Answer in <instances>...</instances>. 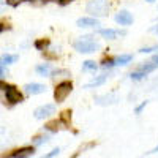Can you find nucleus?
Listing matches in <instances>:
<instances>
[{
    "label": "nucleus",
    "instance_id": "obj_19",
    "mask_svg": "<svg viewBox=\"0 0 158 158\" xmlns=\"http://www.w3.org/2000/svg\"><path fill=\"white\" fill-rule=\"evenodd\" d=\"M48 46H49V40H36V41H35V48L40 49V51H43Z\"/></svg>",
    "mask_w": 158,
    "mask_h": 158
},
{
    "label": "nucleus",
    "instance_id": "obj_28",
    "mask_svg": "<svg viewBox=\"0 0 158 158\" xmlns=\"http://www.w3.org/2000/svg\"><path fill=\"white\" fill-rule=\"evenodd\" d=\"M59 2H60V5H67V3L73 2V0H59Z\"/></svg>",
    "mask_w": 158,
    "mask_h": 158
},
{
    "label": "nucleus",
    "instance_id": "obj_23",
    "mask_svg": "<svg viewBox=\"0 0 158 158\" xmlns=\"http://www.w3.org/2000/svg\"><path fill=\"white\" fill-rule=\"evenodd\" d=\"M152 51H158V46H152V48H142L139 49V52H142V54H149V52Z\"/></svg>",
    "mask_w": 158,
    "mask_h": 158
},
{
    "label": "nucleus",
    "instance_id": "obj_25",
    "mask_svg": "<svg viewBox=\"0 0 158 158\" xmlns=\"http://www.w3.org/2000/svg\"><path fill=\"white\" fill-rule=\"evenodd\" d=\"M60 153V149H54V150H51L48 155H46V158H52V156H57Z\"/></svg>",
    "mask_w": 158,
    "mask_h": 158
},
{
    "label": "nucleus",
    "instance_id": "obj_22",
    "mask_svg": "<svg viewBox=\"0 0 158 158\" xmlns=\"http://www.w3.org/2000/svg\"><path fill=\"white\" fill-rule=\"evenodd\" d=\"M22 2H30V0H6V3H8L10 6H18V5L22 3Z\"/></svg>",
    "mask_w": 158,
    "mask_h": 158
},
{
    "label": "nucleus",
    "instance_id": "obj_15",
    "mask_svg": "<svg viewBox=\"0 0 158 158\" xmlns=\"http://www.w3.org/2000/svg\"><path fill=\"white\" fill-rule=\"evenodd\" d=\"M60 125H62L60 120H52V122H48V123L44 125V128L49 130V131H52V133H56V131L60 130Z\"/></svg>",
    "mask_w": 158,
    "mask_h": 158
},
{
    "label": "nucleus",
    "instance_id": "obj_24",
    "mask_svg": "<svg viewBox=\"0 0 158 158\" xmlns=\"http://www.w3.org/2000/svg\"><path fill=\"white\" fill-rule=\"evenodd\" d=\"M147 104H149V101H142V103L139 104V106L136 108V114H141V111H142L144 108H146V106H147Z\"/></svg>",
    "mask_w": 158,
    "mask_h": 158
},
{
    "label": "nucleus",
    "instance_id": "obj_14",
    "mask_svg": "<svg viewBox=\"0 0 158 158\" xmlns=\"http://www.w3.org/2000/svg\"><path fill=\"white\" fill-rule=\"evenodd\" d=\"M36 73L40 74V76H49L51 73H52V67H51V65L49 63H44V65H38V67H36Z\"/></svg>",
    "mask_w": 158,
    "mask_h": 158
},
{
    "label": "nucleus",
    "instance_id": "obj_16",
    "mask_svg": "<svg viewBox=\"0 0 158 158\" xmlns=\"http://www.w3.org/2000/svg\"><path fill=\"white\" fill-rule=\"evenodd\" d=\"M97 68H98V65L94 60H87L82 63V70H85V71H97Z\"/></svg>",
    "mask_w": 158,
    "mask_h": 158
},
{
    "label": "nucleus",
    "instance_id": "obj_1",
    "mask_svg": "<svg viewBox=\"0 0 158 158\" xmlns=\"http://www.w3.org/2000/svg\"><path fill=\"white\" fill-rule=\"evenodd\" d=\"M73 46H74V49H76L77 52H81V54H90V52H95V51L100 49V43L95 41L92 35L81 36L77 41H74Z\"/></svg>",
    "mask_w": 158,
    "mask_h": 158
},
{
    "label": "nucleus",
    "instance_id": "obj_11",
    "mask_svg": "<svg viewBox=\"0 0 158 158\" xmlns=\"http://www.w3.org/2000/svg\"><path fill=\"white\" fill-rule=\"evenodd\" d=\"M33 153H35L33 147H24V149H19L16 152L10 153V156H13V158H24V156H32Z\"/></svg>",
    "mask_w": 158,
    "mask_h": 158
},
{
    "label": "nucleus",
    "instance_id": "obj_7",
    "mask_svg": "<svg viewBox=\"0 0 158 158\" xmlns=\"http://www.w3.org/2000/svg\"><path fill=\"white\" fill-rule=\"evenodd\" d=\"M24 90L30 95H40V94H44L46 92V87L43 84H36V82H32V84H27L24 87Z\"/></svg>",
    "mask_w": 158,
    "mask_h": 158
},
{
    "label": "nucleus",
    "instance_id": "obj_2",
    "mask_svg": "<svg viewBox=\"0 0 158 158\" xmlns=\"http://www.w3.org/2000/svg\"><path fill=\"white\" fill-rule=\"evenodd\" d=\"M85 10L90 16L94 18H103L108 15L109 11V5L106 0H90V2L85 5Z\"/></svg>",
    "mask_w": 158,
    "mask_h": 158
},
{
    "label": "nucleus",
    "instance_id": "obj_13",
    "mask_svg": "<svg viewBox=\"0 0 158 158\" xmlns=\"http://www.w3.org/2000/svg\"><path fill=\"white\" fill-rule=\"evenodd\" d=\"M131 62V56L130 54H123V56H118L115 59H112V65H117V67H122V65H127Z\"/></svg>",
    "mask_w": 158,
    "mask_h": 158
},
{
    "label": "nucleus",
    "instance_id": "obj_12",
    "mask_svg": "<svg viewBox=\"0 0 158 158\" xmlns=\"http://www.w3.org/2000/svg\"><path fill=\"white\" fill-rule=\"evenodd\" d=\"M106 79H108V74H100V76H97L95 79H92L90 82H87V84L84 85V89H92V87L103 85L104 82H106Z\"/></svg>",
    "mask_w": 158,
    "mask_h": 158
},
{
    "label": "nucleus",
    "instance_id": "obj_5",
    "mask_svg": "<svg viewBox=\"0 0 158 158\" xmlns=\"http://www.w3.org/2000/svg\"><path fill=\"white\" fill-rule=\"evenodd\" d=\"M56 112V106L54 104H43V106H40V108H36L35 109V112H33V115H35V118H46V117H49L51 114H54Z\"/></svg>",
    "mask_w": 158,
    "mask_h": 158
},
{
    "label": "nucleus",
    "instance_id": "obj_4",
    "mask_svg": "<svg viewBox=\"0 0 158 158\" xmlns=\"http://www.w3.org/2000/svg\"><path fill=\"white\" fill-rule=\"evenodd\" d=\"M5 94H6V100L11 104H16L22 101V94L15 87V85H6L5 87Z\"/></svg>",
    "mask_w": 158,
    "mask_h": 158
},
{
    "label": "nucleus",
    "instance_id": "obj_30",
    "mask_svg": "<svg viewBox=\"0 0 158 158\" xmlns=\"http://www.w3.org/2000/svg\"><path fill=\"white\" fill-rule=\"evenodd\" d=\"M5 87H6V84H5V82H2V81H0V90H5Z\"/></svg>",
    "mask_w": 158,
    "mask_h": 158
},
{
    "label": "nucleus",
    "instance_id": "obj_35",
    "mask_svg": "<svg viewBox=\"0 0 158 158\" xmlns=\"http://www.w3.org/2000/svg\"><path fill=\"white\" fill-rule=\"evenodd\" d=\"M147 2H150V3H152V2H155V0H147Z\"/></svg>",
    "mask_w": 158,
    "mask_h": 158
},
{
    "label": "nucleus",
    "instance_id": "obj_20",
    "mask_svg": "<svg viewBox=\"0 0 158 158\" xmlns=\"http://www.w3.org/2000/svg\"><path fill=\"white\" fill-rule=\"evenodd\" d=\"M156 67H158V65H156V63H146V65H142V67H141L139 70H141V71H144V73H146V74H147V73H150V71H153V70H155Z\"/></svg>",
    "mask_w": 158,
    "mask_h": 158
},
{
    "label": "nucleus",
    "instance_id": "obj_27",
    "mask_svg": "<svg viewBox=\"0 0 158 158\" xmlns=\"http://www.w3.org/2000/svg\"><path fill=\"white\" fill-rule=\"evenodd\" d=\"M3 74H5V65L0 62V76H3Z\"/></svg>",
    "mask_w": 158,
    "mask_h": 158
},
{
    "label": "nucleus",
    "instance_id": "obj_26",
    "mask_svg": "<svg viewBox=\"0 0 158 158\" xmlns=\"http://www.w3.org/2000/svg\"><path fill=\"white\" fill-rule=\"evenodd\" d=\"M101 65H103L104 68H108V67H114V65H112V59H104Z\"/></svg>",
    "mask_w": 158,
    "mask_h": 158
},
{
    "label": "nucleus",
    "instance_id": "obj_6",
    "mask_svg": "<svg viewBox=\"0 0 158 158\" xmlns=\"http://www.w3.org/2000/svg\"><path fill=\"white\" fill-rule=\"evenodd\" d=\"M98 33L104 38H108V40H114L117 36H125L127 35L125 30H114V29H101V30H98Z\"/></svg>",
    "mask_w": 158,
    "mask_h": 158
},
{
    "label": "nucleus",
    "instance_id": "obj_34",
    "mask_svg": "<svg viewBox=\"0 0 158 158\" xmlns=\"http://www.w3.org/2000/svg\"><path fill=\"white\" fill-rule=\"evenodd\" d=\"M41 2H46L48 3V2H59V0H41Z\"/></svg>",
    "mask_w": 158,
    "mask_h": 158
},
{
    "label": "nucleus",
    "instance_id": "obj_3",
    "mask_svg": "<svg viewBox=\"0 0 158 158\" xmlns=\"http://www.w3.org/2000/svg\"><path fill=\"white\" fill-rule=\"evenodd\" d=\"M73 92V84L68 82V81H65V82H60L56 90H54V100L57 103H63L65 100H67V97Z\"/></svg>",
    "mask_w": 158,
    "mask_h": 158
},
{
    "label": "nucleus",
    "instance_id": "obj_21",
    "mask_svg": "<svg viewBox=\"0 0 158 158\" xmlns=\"http://www.w3.org/2000/svg\"><path fill=\"white\" fill-rule=\"evenodd\" d=\"M49 138H46V136H36V138H33L32 139V142H33V146H41L43 142H46Z\"/></svg>",
    "mask_w": 158,
    "mask_h": 158
},
{
    "label": "nucleus",
    "instance_id": "obj_33",
    "mask_svg": "<svg viewBox=\"0 0 158 158\" xmlns=\"http://www.w3.org/2000/svg\"><path fill=\"white\" fill-rule=\"evenodd\" d=\"M152 32H155V33H158V25H156V27H152Z\"/></svg>",
    "mask_w": 158,
    "mask_h": 158
},
{
    "label": "nucleus",
    "instance_id": "obj_32",
    "mask_svg": "<svg viewBox=\"0 0 158 158\" xmlns=\"http://www.w3.org/2000/svg\"><path fill=\"white\" fill-rule=\"evenodd\" d=\"M152 62H153V63H156V65H158V56H155V57H153V60H152Z\"/></svg>",
    "mask_w": 158,
    "mask_h": 158
},
{
    "label": "nucleus",
    "instance_id": "obj_31",
    "mask_svg": "<svg viewBox=\"0 0 158 158\" xmlns=\"http://www.w3.org/2000/svg\"><path fill=\"white\" fill-rule=\"evenodd\" d=\"M156 152H158V146H156V147H155V149H152V150H150V152H147V153H149V155H150V153H156Z\"/></svg>",
    "mask_w": 158,
    "mask_h": 158
},
{
    "label": "nucleus",
    "instance_id": "obj_29",
    "mask_svg": "<svg viewBox=\"0 0 158 158\" xmlns=\"http://www.w3.org/2000/svg\"><path fill=\"white\" fill-rule=\"evenodd\" d=\"M5 29H8V25H5V24H0V33H2Z\"/></svg>",
    "mask_w": 158,
    "mask_h": 158
},
{
    "label": "nucleus",
    "instance_id": "obj_18",
    "mask_svg": "<svg viewBox=\"0 0 158 158\" xmlns=\"http://www.w3.org/2000/svg\"><path fill=\"white\" fill-rule=\"evenodd\" d=\"M70 120H71V111H63L60 115V122L65 125H70Z\"/></svg>",
    "mask_w": 158,
    "mask_h": 158
},
{
    "label": "nucleus",
    "instance_id": "obj_17",
    "mask_svg": "<svg viewBox=\"0 0 158 158\" xmlns=\"http://www.w3.org/2000/svg\"><path fill=\"white\" fill-rule=\"evenodd\" d=\"M19 57L18 56H10V54H5L2 59H0V62H2L3 65H11V63H15Z\"/></svg>",
    "mask_w": 158,
    "mask_h": 158
},
{
    "label": "nucleus",
    "instance_id": "obj_8",
    "mask_svg": "<svg viewBox=\"0 0 158 158\" xmlns=\"http://www.w3.org/2000/svg\"><path fill=\"white\" fill-rule=\"evenodd\" d=\"M117 95H114V94H109V95H101V97H97L95 98V101H97V104H100V106H108V104H114V103H117Z\"/></svg>",
    "mask_w": 158,
    "mask_h": 158
},
{
    "label": "nucleus",
    "instance_id": "obj_9",
    "mask_svg": "<svg viewBox=\"0 0 158 158\" xmlns=\"http://www.w3.org/2000/svg\"><path fill=\"white\" fill-rule=\"evenodd\" d=\"M115 22L120 24V25H130L133 22V16H131L128 11H120L115 15Z\"/></svg>",
    "mask_w": 158,
    "mask_h": 158
},
{
    "label": "nucleus",
    "instance_id": "obj_10",
    "mask_svg": "<svg viewBox=\"0 0 158 158\" xmlns=\"http://www.w3.org/2000/svg\"><path fill=\"white\" fill-rule=\"evenodd\" d=\"M76 24H77V27H97V25H100L97 18H81V19H77Z\"/></svg>",
    "mask_w": 158,
    "mask_h": 158
}]
</instances>
